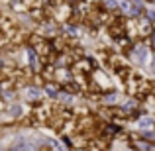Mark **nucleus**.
<instances>
[{"instance_id":"nucleus-1","label":"nucleus","mask_w":155,"mask_h":151,"mask_svg":"<svg viewBox=\"0 0 155 151\" xmlns=\"http://www.w3.org/2000/svg\"><path fill=\"white\" fill-rule=\"evenodd\" d=\"M0 16H2V14H0Z\"/></svg>"}]
</instances>
